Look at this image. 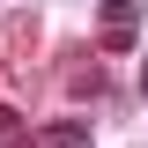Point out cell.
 <instances>
[{
  "label": "cell",
  "mask_w": 148,
  "mask_h": 148,
  "mask_svg": "<svg viewBox=\"0 0 148 148\" xmlns=\"http://www.w3.org/2000/svg\"><path fill=\"white\" fill-rule=\"evenodd\" d=\"M104 45H133V30H141V0H104Z\"/></svg>",
  "instance_id": "6da1fadb"
},
{
  "label": "cell",
  "mask_w": 148,
  "mask_h": 148,
  "mask_svg": "<svg viewBox=\"0 0 148 148\" xmlns=\"http://www.w3.org/2000/svg\"><path fill=\"white\" fill-rule=\"evenodd\" d=\"M0 148H22V119H15V104H0Z\"/></svg>",
  "instance_id": "3957f363"
},
{
  "label": "cell",
  "mask_w": 148,
  "mask_h": 148,
  "mask_svg": "<svg viewBox=\"0 0 148 148\" xmlns=\"http://www.w3.org/2000/svg\"><path fill=\"white\" fill-rule=\"evenodd\" d=\"M141 96H148V59H141Z\"/></svg>",
  "instance_id": "277c9868"
},
{
  "label": "cell",
  "mask_w": 148,
  "mask_h": 148,
  "mask_svg": "<svg viewBox=\"0 0 148 148\" xmlns=\"http://www.w3.org/2000/svg\"><path fill=\"white\" fill-rule=\"evenodd\" d=\"M45 148H89V126H82V119H67V126L45 133Z\"/></svg>",
  "instance_id": "7a4b0ae2"
}]
</instances>
